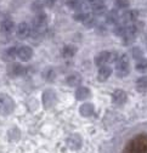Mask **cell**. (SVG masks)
Here are the masks:
<instances>
[{
	"label": "cell",
	"mask_w": 147,
	"mask_h": 153,
	"mask_svg": "<svg viewBox=\"0 0 147 153\" xmlns=\"http://www.w3.org/2000/svg\"><path fill=\"white\" fill-rule=\"evenodd\" d=\"M123 153H147V135L140 134L128 142Z\"/></svg>",
	"instance_id": "cell-1"
},
{
	"label": "cell",
	"mask_w": 147,
	"mask_h": 153,
	"mask_svg": "<svg viewBox=\"0 0 147 153\" xmlns=\"http://www.w3.org/2000/svg\"><path fill=\"white\" fill-rule=\"evenodd\" d=\"M116 72L119 78H124L129 74V57L126 55H119V59L116 62Z\"/></svg>",
	"instance_id": "cell-2"
},
{
	"label": "cell",
	"mask_w": 147,
	"mask_h": 153,
	"mask_svg": "<svg viewBox=\"0 0 147 153\" xmlns=\"http://www.w3.org/2000/svg\"><path fill=\"white\" fill-rule=\"evenodd\" d=\"M13 101L7 95H0V111L4 113H10L13 109Z\"/></svg>",
	"instance_id": "cell-3"
},
{
	"label": "cell",
	"mask_w": 147,
	"mask_h": 153,
	"mask_svg": "<svg viewBox=\"0 0 147 153\" xmlns=\"http://www.w3.org/2000/svg\"><path fill=\"white\" fill-rule=\"evenodd\" d=\"M30 34H32V28L26 22H22L16 27V35H17V38H20V39H26Z\"/></svg>",
	"instance_id": "cell-4"
},
{
	"label": "cell",
	"mask_w": 147,
	"mask_h": 153,
	"mask_svg": "<svg viewBox=\"0 0 147 153\" xmlns=\"http://www.w3.org/2000/svg\"><path fill=\"white\" fill-rule=\"evenodd\" d=\"M32 56H33L32 48H29V46H20V48H17V57L21 61L27 62V61H29L32 59Z\"/></svg>",
	"instance_id": "cell-5"
},
{
	"label": "cell",
	"mask_w": 147,
	"mask_h": 153,
	"mask_svg": "<svg viewBox=\"0 0 147 153\" xmlns=\"http://www.w3.org/2000/svg\"><path fill=\"white\" fill-rule=\"evenodd\" d=\"M139 17V11L137 10H128L123 13L122 16V21L124 25H130L134 23Z\"/></svg>",
	"instance_id": "cell-6"
},
{
	"label": "cell",
	"mask_w": 147,
	"mask_h": 153,
	"mask_svg": "<svg viewBox=\"0 0 147 153\" xmlns=\"http://www.w3.org/2000/svg\"><path fill=\"white\" fill-rule=\"evenodd\" d=\"M109 59H111V52L109 51H102L100 52L96 59H95V65L97 67H102V66H106L107 63H109Z\"/></svg>",
	"instance_id": "cell-7"
},
{
	"label": "cell",
	"mask_w": 147,
	"mask_h": 153,
	"mask_svg": "<svg viewBox=\"0 0 147 153\" xmlns=\"http://www.w3.org/2000/svg\"><path fill=\"white\" fill-rule=\"evenodd\" d=\"M126 92L123 91V90H116L113 94H112V101L114 105H124L126 102Z\"/></svg>",
	"instance_id": "cell-8"
},
{
	"label": "cell",
	"mask_w": 147,
	"mask_h": 153,
	"mask_svg": "<svg viewBox=\"0 0 147 153\" xmlns=\"http://www.w3.org/2000/svg\"><path fill=\"white\" fill-rule=\"evenodd\" d=\"M55 101H56V95L52 90H46L44 91V95H43V103L45 107H51Z\"/></svg>",
	"instance_id": "cell-9"
},
{
	"label": "cell",
	"mask_w": 147,
	"mask_h": 153,
	"mask_svg": "<svg viewBox=\"0 0 147 153\" xmlns=\"http://www.w3.org/2000/svg\"><path fill=\"white\" fill-rule=\"evenodd\" d=\"M15 27L16 26H15L12 20H4L1 23H0V32H1L3 34H5V35H9L13 32Z\"/></svg>",
	"instance_id": "cell-10"
},
{
	"label": "cell",
	"mask_w": 147,
	"mask_h": 153,
	"mask_svg": "<svg viewBox=\"0 0 147 153\" xmlns=\"http://www.w3.org/2000/svg\"><path fill=\"white\" fill-rule=\"evenodd\" d=\"M111 75H112V68L106 65V66L100 67L99 73H97V79L100 82H106Z\"/></svg>",
	"instance_id": "cell-11"
},
{
	"label": "cell",
	"mask_w": 147,
	"mask_h": 153,
	"mask_svg": "<svg viewBox=\"0 0 147 153\" xmlns=\"http://www.w3.org/2000/svg\"><path fill=\"white\" fill-rule=\"evenodd\" d=\"M66 83L68 84V86H78L82 84V76L78 73H73L67 76Z\"/></svg>",
	"instance_id": "cell-12"
},
{
	"label": "cell",
	"mask_w": 147,
	"mask_h": 153,
	"mask_svg": "<svg viewBox=\"0 0 147 153\" xmlns=\"http://www.w3.org/2000/svg\"><path fill=\"white\" fill-rule=\"evenodd\" d=\"M88 97H90V90L85 86H80L77 89L76 91V99L79 100V101H83V100H86Z\"/></svg>",
	"instance_id": "cell-13"
},
{
	"label": "cell",
	"mask_w": 147,
	"mask_h": 153,
	"mask_svg": "<svg viewBox=\"0 0 147 153\" xmlns=\"http://www.w3.org/2000/svg\"><path fill=\"white\" fill-rule=\"evenodd\" d=\"M77 53V48L74 45H66L62 49V56L65 59H72Z\"/></svg>",
	"instance_id": "cell-14"
},
{
	"label": "cell",
	"mask_w": 147,
	"mask_h": 153,
	"mask_svg": "<svg viewBox=\"0 0 147 153\" xmlns=\"http://www.w3.org/2000/svg\"><path fill=\"white\" fill-rule=\"evenodd\" d=\"M119 20V16H118V12L116 10H111L109 12H107L106 15V22L109 23V25H117Z\"/></svg>",
	"instance_id": "cell-15"
},
{
	"label": "cell",
	"mask_w": 147,
	"mask_h": 153,
	"mask_svg": "<svg viewBox=\"0 0 147 153\" xmlns=\"http://www.w3.org/2000/svg\"><path fill=\"white\" fill-rule=\"evenodd\" d=\"M91 10H93L94 15H103L106 12V5L103 4V1H99L91 5Z\"/></svg>",
	"instance_id": "cell-16"
},
{
	"label": "cell",
	"mask_w": 147,
	"mask_h": 153,
	"mask_svg": "<svg viewBox=\"0 0 147 153\" xmlns=\"http://www.w3.org/2000/svg\"><path fill=\"white\" fill-rule=\"evenodd\" d=\"M86 28H93L95 27L96 25V18H95V15H91V13H88L84 18V21L82 22Z\"/></svg>",
	"instance_id": "cell-17"
},
{
	"label": "cell",
	"mask_w": 147,
	"mask_h": 153,
	"mask_svg": "<svg viewBox=\"0 0 147 153\" xmlns=\"http://www.w3.org/2000/svg\"><path fill=\"white\" fill-rule=\"evenodd\" d=\"M93 112H94V106L90 102H86L80 107V113L83 116H90V114H93Z\"/></svg>",
	"instance_id": "cell-18"
},
{
	"label": "cell",
	"mask_w": 147,
	"mask_h": 153,
	"mask_svg": "<svg viewBox=\"0 0 147 153\" xmlns=\"http://www.w3.org/2000/svg\"><path fill=\"white\" fill-rule=\"evenodd\" d=\"M136 89L139 91H146L147 90V76H141L136 82Z\"/></svg>",
	"instance_id": "cell-19"
},
{
	"label": "cell",
	"mask_w": 147,
	"mask_h": 153,
	"mask_svg": "<svg viewBox=\"0 0 147 153\" xmlns=\"http://www.w3.org/2000/svg\"><path fill=\"white\" fill-rule=\"evenodd\" d=\"M24 72V68L20 63H15L11 66V74L12 75H22Z\"/></svg>",
	"instance_id": "cell-20"
},
{
	"label": "cell",
	"mask_w": 147,
	"mask_h": 153,
	"mask_svg": "<svg viewBox=\"0 0 147 153\" xmlns=\"http://www.w3.org/2000/svg\"><path fill=\"white\" fill-rule=\"evenodd\" d=\"M125 27H126V25H124V23H117V25H114L113 32L118 36H124V34H125Z\"/></svg>",
	"instance_id": "cell-21"
},
{
	"label": "cell",
	"mask_w": 147,
	"mask_h": 153,
	"mask_svg": "<svg viewBox=\"0 0 147 153\" xmlns=\"http://www.w3.org/2000/svg\"><path fill=\"white\" fill-rule=\"evenodd\" d=\"M44 78L48 80V82H53L56 79V72H55L52 68H49L44 72Z\"/></svg>",
	"instance_id": "cell-22"
},
{
	"label": "cell",
	"mask_w": 147,
	"mask_h": 153,
	"mask_svg": "<svg viewBox=\"0 0 147 153\" xmlns=\"http://www.w3.org/2000/svg\"><path fill=\"white\" fill-rule=\"evenodd\" d=\"M5 57L7 61H13L17 57V48H11L5 52Z\"/></svg>",
	"instance_id": "cell-23"
},
{
	"label": "cell",
	"mask_w": 147,
	"mask_h": 153,
	"mask_svg": "<svg viewBox=\"0 0 147 153\" xmlns=\"http://www.w3.org/2000/svg\"><path fill=\"white\" fill-rule=\"evenodd\" d=\"M136 71L140 72V73H145L147 72V61L146 60H140L137 63H136Z\"/></svg>",
	"instance_id": "cell-24"
},
{
	"label": "cell",
	"mask_w": 147,
	"mask_h": 153,
	"mask_svg": "<svg viewBox=\"0 0 147 153\" xmlns=\"http://www.w3.org/2000/svg\"><path fill=\"white\" fill-rule=\"evenodd\" d=\"M114 6L117 9H126L129 7V0H114Z\"/></svg>",
	"instance_id": "cell-25"
},
{
	"label": "cell",
	"mask_w": 147,
	"mask_h": 153,
	"mask_svg": "<svg viewBox=\"0 0 147 153\" xmlns=\"http://www.w3.org/2000/svg\"><path fill=\"white\" fill-rule=\"evenodd\" d=\"M43 7H44V4H43V1H40V0H35V1L32 4V10L35 12H40Z\"/></svg>",
	"instance_id": "cell-26"
},
{
	"label": "cell",
	"mask_w": 147,
	"mask_h": 153,
	"mask_svg": "<svg viewBox=\"0 0 147 153\" xmlns=\"http://www.w3.org/2000/svg\"><path fill=\"white\" fill-rule=\"evenodd\" d=\"M86 15H88V13H85V12H77L74 16H73V18H74L76 21H78V22H83Z\"/></svg>",
	"instance_id": "cell-27"
},
{
	"label": "cell",
	"mask_w": 147,
	"mask_h": 153,
	"mask_svg": "<svg viewBox=\"0 0 147 153\" xmlns=\"http://www.w3.org/2000/svg\"><path fill=\"white\" fill-rule=\"evenodd\" d=\"M82 0H67V5L71 9H77V6L80 4Z\"/></svg>",
	"instance_id": "cell-28"
},
{
	"label": "cell",
	"mask_w": 147,
	"mask_h": 153,
	"mask_svg": "<svg viewBox=\"0 0 147 153\" xmlns=\"http://www.w3.org/2000/svg\"><path fill=\"white\" fill-rule=\"evenodd\" d=\"M133 56H134V59H140V60H142V51L139 49V48H135L134 50H133Z\"/></svg>",
	"instance_id": "cell-29"
},
{
	"label": "cell",
	"mask_w": 147,
	"mask_h": 153,
	"mask_svg": "<svg viewBox=\"0 0 147 153\" xmlns=\"http://www.w3.org/2000/svg\"><path fill=\"white\" fill-rule=\"evenodd\" d=\"M56 1L57 0H43V4H44V7H53Z\"/></svg>",
	"instance_id": "cell-30"
}]
</instances>
